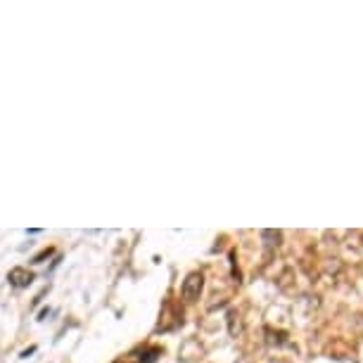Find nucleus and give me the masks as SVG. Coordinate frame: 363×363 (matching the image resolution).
Segmentation results:
<instances>
[{"mask_svg": "<svg viewBox=\"0 0 363 363\" xmlns=\"http://www.w3.org/2000/svg\"><path fill=\"white\" fill-rule=\"evenodd\" d=\"M202 290H205V276H202L200 271L190 273V276L183 280V288H181V295L186 302H197L202 295Z\"/></svg>", "mask_w": 363, "mask_h": 363, "instance_id": "f257e3e1", "label": "nucleus"}, {"mask_svg": "<svg viewBox=\"0 0 363 363\" xmlns=\"http://www.w3.org/2000/svg\"><path fill=\"white\" fill-rule=\"evenodd\" d=\"M8 280L15 288H29L31 283H34V273H31L29 269H12Z\"/></svg>", "mask_w": 363, "mask_h": 363, "instance_id": "f03ea898", "label": "nucleus"}, {"mask_svg": "<svg viewBox=\"0 0 363 363\" xmlns=\"http://www.w3.org/2000/svg\"><path fill=\"white\" fill-rule=\"evenodd\" d=\"M261 238L269 240V242H266V245H269L271 250H273V247H278V245H280V240H283V235H280V231H261Z\"/></svg>", "mask_w": 363, "mask_h": 363, "instance_id": "7ed1b4c3", "label": "nucleus"}]
</instances>
